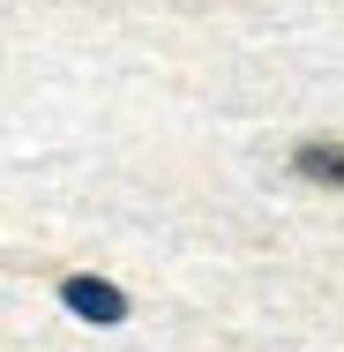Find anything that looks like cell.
<instances>
[{
    "label": "cell",
    "instance_id": "6da1fadb",
    "mask_svg": "<svg viewBox=\"0 0 344 352\" xmlns=\"http://www.w3.org/2000/svg\"><path fill=\"white\" fill-rule=\"evenodd\" d=\"M60 300H68L82 322H105V330L128 322V292H120L113 278H82V270H75V278H60Z\"/></svg>",
    "mask_w": 344,
    "mask_h": 352
},
{
    "label": "cell",
    "instance_id": "7a4b0ae2",
    "mask_svg": "<svg viewBox=\"0 0 344 352\" xmlns=\"http://www.w3.org/2000/svg\"><path fill=\"white\" fill-rule=\"evenodd\" d=\"M292 173H299V180H322V188H344V142H299V150H292Z\"/></svg>",
    "mask_w": 344,
    "mask_h": 352
}]
</instances>
